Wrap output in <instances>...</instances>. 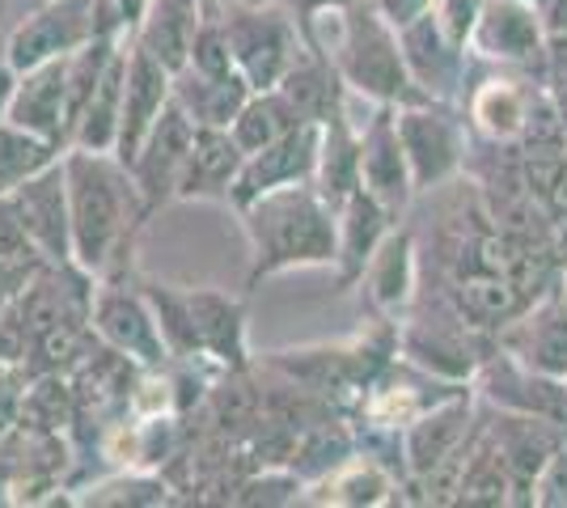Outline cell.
<instances>
[{
    "label": "cell",
    "instance_id": "ee69618b",
    "mask_svg": "<svg viewBox=\"0 0 567 508\" xmlns=\"http://www.w3.org/2000/svg\"><path fill=\"white\" fill-rule=\"evenodd\" d=\"M564 390H567V382H564Z\"/></svg>",
    "mask_w": 567,
    "mask_h": 508
},
{
    "label": "cell",
    "instance_id": "8fae6325",
    "mask_svg": "<svg viewBox=\"0 0 567 508\" xmlns=\"http://www.w3.org/2000/svg\"><path fill=\"white\" fill-rule=\"evenodd\" d=\"M466 51H471V60L504 69V73L538 69L543 76L546 30L538 22L534 0H483Z\"/></svg>",
    "mask_w": 567,
    "mask_h": 508
},
{
    "label": "cell",
    "instance_id": "484cf974",
    "mask_svg": "<svg viewBox=\"0 0 567 508\" xmlns=\"http://www.w3.org/2000/svg\"><path fill=\"white\" fill-rule=\"evenodd\" d=\"M250 94H255V90H250V81L241 73L199 76V73H190V69H178V73H174V102L195 120V127H229Z\"/></svg>",
    "mask_w": 567,
    "mask_h": 508
},
{
    "label": "cell",
    "instance_id": "44dd1931",
    "mask_svg": "<svg viewBox=\"0 0 567 508\" xmlns=\"http://www.w3.org/2000/svg\"><path fill=\"white\" fill-rule=\"evenodd\" d=\"M213 13L216 9L208 0H144L141 18L127 30H132L136 48H144L153 60H162L169 73H178L187 64L199 25L208 22Z\"/></svg>",
    "mask_w": 567,
    "mask_h": 508
},
{
    "label": "cell",
    "instance_id": "836d02e7",
    "mask_svg": "<svg viewBox=\"0 0 567 508\" xmlns=\"http://www.w3.org/2000/svg\"><path fill=\"white\" fill-rule=\"evenodd\" d=\"M534 505L538 508H567V440L550 454L534 484Z\"/></svg>",
    "mask_w": 567,
    "mask_h": 508
},
{
    "label": "cell",
    "instance_id": "2e32d148",
    "mask_svg": "<svg viewBox=\"0 0 567 508\" xmlns=\"http://www.w3.org/2000/svg\"><path fill=\"white\" fill-rule=\"evenodd\" d=\"M18 127L55 141L60 148L72 145V94H69V55L64 60H51L39 69H25L18 73L13 97H9V115Z\"/></svg>",
    "mask_w": 567,
    "mask_h": 508
},
{
    "label": "cell",
    "instance_id": "8d00e7d4",
    "mask_svg": "<svg viewBox=\"0 0 567 508\" xmlns=\"http://www.w3.org/2000/svg\"><path fill=\"white\" fill-rule=\"evenodd\" d=\"M276 4H284V9L301 22V30H306L309 18H318V13H327V9H343V4H352V0H276Z\"/></svg>",
    "mask_w": 567,
    "mask_h": 508
},
{
    "label": "cell",
    "instance_id": "4dcf8cb0",
    "mask_svg": "<svg viewBox=\"0 0 567 508\" xmlns=\"http://www.w3.org/2000/svg\"><path fill=\"white\" fill-rule=\"evenodd\" d=\"M183 69H190V73H199V76H234L237 73L229 34H225V25H220L216 13L199 25V34H195V43H190V55Z\"/></svg>",
    "mask_w": 567,
    "mask_h": 508
},
{
    "label": "cell",
    "instance_id": "83f0119b",
    "mask_svg": "<svg viewBox=\"0 0 567 508\" xmlns=\"http://www.w3.org/2000/svg\"><path fill=\"white\" fill-rule=\"evenodd\" d=\"M276 90L288 94V102L301 111V120L306 123H327L334 111L343 106V94H348V85L339 81L334 64L313 48L288 69V76H284Z\"/></svg>",
    "mask_w": 567,
    "mask_h": 508
},
{
    "label": "cell",
    "instance_id": "d590c367",
    "mask_svg": "<svg viewBox=\"0 0 567 508\" xmlns=\"http://www.w3.org/2000/svg\"><path fill=\"white\" fill-rule=\"evenodd\" d=\"M546 39H567V0H534Z\"/></svg>",
    "mask_w": 567,
    "mask_h": 508
},
{
    "label": "cell",
    "instance_id": "f546056e",
    "mask_svg": "<svg viewBox=\"0 0 567 508\" xmlns=\"http://www.w3.org/2000/svg\"><path fill=\"white\" fill-rule=\"evenodd\" d=\"M60 157H64V148L55 141H43V136L18 127L13 120H0V199H9L25 178L43 174Z\"/></svg>",
    "mask_w": 567,
    "mask_h": 508
},
{
    "label": "cell",
    "instance_id": "277c9868",
    "mask_svg": "<svg viewBox=\"0 0 567 508\" xmlns=\"http://www.w3.org/2000/svg\"><path fill=\"white\" fill-rule=\"evenodd\" d=\"M157 326L166 335L169 361H216L225 369L246 364V310L229 292L141 284Z\"/></svg>",
    "mask_w": 567,
    "mask_h": 508
},
{
    "label": "cell",
    "instance_id": "5b68a950",
    "mask_svg": "<svg viewBox=\"0 0 567 508\" xmlns=\"http://www.w3.org/2000/svg\"><path fill=\"white\" fill-rule=\"evenodd\" d=\"M220 25L229 34L237 73L250 81V90H276L288 69L309 51L301 22L276 4V0H246V4H220Z\"/></svg>",
    "mask_w": 567,
    "mask_h": 508
},
{
    "label": "cell",
    "instance_id": "ab89813d",
    "mask_svg": "<svg viewBox=\"0 0 567 508\" xmlns=\"http://www.w3.org/2000/svg\"><path fill=\"white\" fill-rule=\"evenodd\" d=\"M555 292H559V301L567 305V271H564V280H559V289H555Z\"/></svg>",
    "mask_w": 567,
    "mask_h": 508
},
{
    "label": "cell",
    "instance_id": "7c38bea8",
    "mask_svg": "<svg viewBox=\"0 0 567 508\" xmlns=\"http://www.w3.org/2000/svg\"><path fill=\"white\" fill-rule=\"evenodd\" d=\"M9 212L34 246L43 263L60 267L72 263V217H69V178H64V157L43 174L25 178L18 191L4 199Z\"/></svg>",
    "mask_w": 567,
    "mask_h": 508
},
{
    "label": "cell",
    "instance_id": "4fadbf2b",
    "mask_svg": "<svg viewBox=\"0 0 567 508\" xmlns=\"http://www.w3.org/2000/svg\"><path fill=\"white\" fill-rule=\"evenodd\" d=\"M399 48L406 60V73L415 81V90L436 102H462L466 94V76H471V51L457 48L441 22L432 18V9L399 25Z\"/></svg>",
    "mask_w": 567,
    "mask_h": 508
},
{
    "label": "cell",
    "instance_id": "1f68e13d",
    "mask_svg": "<svg viewBox=\"0 0 567 508\" xmlns=\"http://www.w3.org/2000/svg\"><path fill=\"white\" fill-rule=\"evenodd\" d=\"M30 377H34V373H30L25 364H0V440L22 424Z\"/></svg>",
    "mask_w": 567,
    "mask_h": 508
},
{
    "label": "cell",
    "instance_id": "f1b7e54d",
    "mask_svg": "<svg viewBox=\"0 0 567 508\" xmlns=\"http://www.w3.org/2000/svg\"><path fill=\"white\" fill-rule=\"evenodd\" d=\"M301 111L288 102L284 90H255L246 97V106L237 111V120L229 123L234 141L241 145V153H259L262 145L288 136L292 127H301Z\"/></svg>",
    "mask_w": 567,
    "mask_h": 508
},
{
    "label": "cell",
    "instance_id": "b9f144b4",
    "mask_svg": "<svg viewBox=\"0 0 567 508\" xmlns=\"http://www.w3.org/2000/svg\"><path fill=\"white\" fill-rule=\"evenodd\" d=\"M208 4H213V9H216V13H220V0H208Z\"/></svg>",
    "mask_w": 567,
    "mask_h": 508
},
{
    "label": "cell",
    "instance_id": "6da1fadb",
    "mask_svg": "<svg viewBox=\"0 0 567 508\" xmlns=\"http://www.w3.org/2000/svg\"><path fill=\"white\" fill-rule=\"evenodd\" d=\"M72 217V263L94 280H123V263H132V246L141 225L153 212L144 204L132 169L115 153L64 148Z\"/></svg>",
    "mask_w": 567,
    "mask_h": 508
},
{
    "label": "cell",
    "instance_id": "ffe728a7",
    "mask_svg": "<svg viewBox=\"0 0 567 508\" xmlns=\"http://www.w3.org/2000/svg\"><path fill=\"white\" fill-rule=\"evenodd\" d=\"M394 212L373 199L364 187H355L339 208H334V280L339 289H355L369 259L378 255V246L394 229Z\"/></svg>",
    "mask_w": 567,
    "mask_h": 508
},
{
    "label": "cell",
    "instance_id": "60d3db41",
    "mask_svg": "<svg viewBox=\"0 0 567 508\" xmlns=\"http://www.w3.org/2000/svg\"><path fill=\"white\" fill-rule=\"evenodd\" d=\"M4 13H9V0H0V18H4Z\"/></svg>",
    "mask_w": 567,
    "mask_h": 508
},
{
    "label": "cell",
    "instance_id": "9c48e42d",
    "mask_svg": "<svg viewBox=\"0 0 567 508\" xmlns=\"http://www.w3.org/2000/svg\"><path fill=\"white\" fill-rule=\"evenodd\" d=\"M90 331L102 348L118 352L136 369H162L169 364L166 335L157 326V314L148 305L141 284L127 280H97L94 305H90Z\"/></svg>",
    "mask_w": 567,
    "mask_h": 508
},
{
    "label": "cell",
    "instance_id": "cb8c5ba5",
    "mask_svg": "<svg viewBox=\"0 0 567 508\" xmlns=\"http://www.w3.org/2000/svg\"><path fill=\"white\" fill-rule=\"evenodd\" d=\"M123 90H127V30L118 39L111 64L97 76L94 94L85 102L76 132H72V145L76 148H94V153H115L118 141V115H123Z\"/></svg>",
    "mask_w": 567,
    "mask_h": 508
},
{
    "label": "cell",
    "instance_id": "f35d334b",
    "mask_svg": "<svg viewBox=\"0 0 567 508\" xmlns=\"http://www.w3.org/2000/svg\"><path fill=\"white\" fill-rule=\"evenodd\" d=\"M111 4H115V13L123 25H136V18H141V9H144V0H111Z\"/></svg>",
    "mask_w": 567,
    "mask_h": 508
},
{
    "label": "cell",
    "instance_id": "e0dca14e",
    "mask_svg": "<svg viewBox=\"0 0 567 508\" xmlns=\"http://www.w3.org/2000/svg\"><path fill=\"white\" fill-rule=\"evenodd\" d=\"M496 343L525 369L543 373L550 382H567V305L559 301V292L538 297L525 314H517L499 331Z\"/></svg>",
    "mask_w": 567,
    "mask_h": 508
},
{
    "label": "cell",
    "instance_id": "74e56055",
    "mask_svg": "<svg viewBox=\"0 0 567 508\" xmlns=\"http://www.w3.org/2000/svg\"><path fill=\"white\" fill-rule=\"evenodd\" d=\"M13 85H18V73L0 60V120L9 115V97H13Z\"/></svg>",
    "mask_w": 567,
    "mask_h": 508
},
{
    "label": "cell",
    "instance_id": "30bf717a",
    "mask_svg": "<svg viewBox=\"0 0 567 508\" xmlns=\"http://www.w3.org/2000/svg\"><path fill=\"white\" fill-rule=\"evenodd\" d=\"M478 428V390L466 382L441 394L436 403H427L420 415L406 419L399 433L402 440V475L406 479H424L427 470H436L445 458H453Z\"/></svg>",
    "mask_w": 567,
    "mask_h": 508
},
{
    "label": "cell",
    "instance_id": "603a6c76",
    "mask_svg": "<svg viewBox=\"0 0 567 508\" xmlns=\"http://www.w3.org/2000/svg\"><path fill=\"white\" fill-rule=\"evenodd\" d=\"M360 289L369 292L373 310L385 318L402 314L411 301H415V289H420V259H415V238L406 229H390V238L378 246V255L369 259L364 276H360Z\"/></svg>",
    "mask_w": 567,
    "mask_h": 508
},
{
    "label": "cell",
    "instance_id": "52a82bcc",
    "mask_svg": "<svg viewBox=\"0 0 567 508\" xmlns=\"http://www.w3.org/2000/svg\"><path fill=\"white\" fill-rule=\"evenodd\" d=\"M394 123H399V141L406 153V166H411L415 195L436 191L466 169L471 123H466L457 102L420 97V102L394 106Z\"/></svg>",
    "mask_w": 567,
    "mask_h": 508
},
{
    "label": "cell",
    "instance_id": "ba28073f",
    "mask_svg": "<svg viewBox=\"0 0 567 508\" xmlns=\"http://www.w3.org/2000/svg\"><path fill=\"white\" fill-rule=\"evenodd\" d=\"M343 115L360 132V187L373 199H381L394 217H402L415 199V183H411V166H406V153H402L394 106L348 90L343 94Z\"/></svg>",
    "mask_w": 567,
    "mask_h": 508
},
{
    "label": "cell",
    "instance_id": "d6986e66",
    "mask_svg": "<svg viewBox=\"0 0 567 508\" xmlns=\"http://www.w3.org/2000/svg\"><path fill=\"white\" fill-rule=\"evenodd\" d=\"M462 97H466L462 115L471 123V132H478L487 145L517 148L520 136H525V123H529L538 90H534V81L499 69L496 76H483L478 85H471Z\"/></svg>",
    "mask_w": 567,
    "mask_h": 508
},
{
    "label": "cell",
    "instance_id": "4316f807",
    "mask_svg": "<svg viewBox=\"0 0 567 508\" xmlns=\"http://www.w3.org/2000/svg\"><path fill=\"white\" fill-rule=\"evenodd\" d=\"M313 187L327 195L334 208L360 187V132H355V123L343 115V106L322 123Z\"/></svg>",
    "mask_w": 567,
    "mask_h": 508
},
{
    "label": "cell",
    "instance_id": "7bdbcfd3",
    "mask_svg": "<svg viewBox=\"0 0 567 508\" xmlns=\"http://www.w3.org/2000/svg\"><path fill=\"white\" fill-rule=\"evenodd\" d=\"M564 115H567V106H564Z\"/></svg>",
    "mask_w": 567,
    "mask_h": 508
},
{
    "label": "cell",
    "instance_id": "7402d4cb",
    "mask_svg": "<svg viewBox=\"0 0 567 508\" xmlns=\"http://www.w3.org/2000/svg\"><path fill=\"white\" fill-rule=\"evenodd\" d=\"M241 162H246V153H241L229 127H195V141H190L187 166H183L174 199H220V204H229Z\"/></svg>",
    "mask_w": 567,
    "mask_h": 508
},
{
    "label": "cell",
    "instance_id": "e575fe53",
    "mask_svg": "<svg viewBox=\"0 0 567 508\" xmlns=\"http://www.w3.org/2000/svg\"><path fill=\"white\" fill-rule=\"evenodd\" d=\"M369 4H373V9H378L381 18L394 25V30H399V25H406L411 18H420V13H427V9H432V0H369Z\"/></svg>",
    "mask_w": 567,
    "mask_h": 508
},
{
    "label": "cell",
    "instance_id": "ac0fdd59",
    "mask_svg": "<svg viewBox=\"0 0 567 508\" xmlns=\"http://www.w3.org/2000/svg\"><path fill=\"white\" fill-rule=\"evenodd\" d=\"M169 97H174V73L144 48H136L132 30H127V90H123V115H118L115 141V157L123 166L136 157L141 141L153 132V123L162 120V111L169 106Z\"/></svg>",
    "mask_w": 567,
    "mask_h": 508
},
{
    "label": "cell",
    "instance_id": "d6a6232c",
    "mask_svg": "<svg viewBox=\"0 0 567 508\" xmlns=\"http://www.w3.org/2000/svg\"><path fill=\"white\" fill-rule=\"evenodd\" d=\"M478 9H483V0H432V18L441 22V30L450 34L457 48L471 43V30H474V22H478Z\"/></svg>",
    "mask_w": 567,
    "mask_h": 508
},
{
    "label": "cell",
    "instance_id": "d4e9b609",
    "mask_svg": "<svg viewBox=\"0 0 567 508\" xmlns=\"http://www.w3.org/2000/svg\"><path fill=\"white\" fill-rule=\"evenodd\" d=\"M399 491V475L390 462L373 458V454H352L339 462L327 479H318V505H348V508H378L390 505Z\"/></svg>",
    "mask_w": 567,
    "mask_h": 508
},
{
    "label": "cell",
    "instance_id": "3957f363",
    "mask_svg": "<svg viewBox=\"0 0 567 508\" xmlns=\"http://www.w3.org/2000/svg\"><path fill=\"white\" fill-rule=\"evenodd\" d=\"M306 39L313 51H322L334 64L339 81L355 94L406 106L420 102V90L406 73L399 48V30L381 18L369 0H352L343 9H327L306 22Z\"/></svg>",
    "mask_w": 567,
    "mask_h": 508
},
{
    "label": "cell",
    "instance_id": "9a60e30c",
    "mask_svg": "<svg viewBox=\"0 0 567 508\" xmlns=\"http://www.w3.org/2000/svg\"><path fill=\"white\" fill-rule=\"evenodd\" d=\"M318 141H322V123H301L288 136L262 145L259 153H246L241 174L229 195V208H241L259 195L276 191V187H292V183H313V166H318Z\"/></svg>",
    "mask_w": 567,
    "mask_h": 508
},
{
    "label": "cell",
    "instance_id": "7a4b0ae2",
    "mask_svg": "<svg viewBox=\"0 0 567 508\" xmlns=\"http://www.w3.org/2000/svg\"><path fill=\"white\" fill-rule=\"evenodd\" d=\"M237 220L250 246V284L284 271L334 267V204L313 183L259 195L237 208Z\"/></svg>",
    "mask_w": 567,
    "mask_h": 508
},
{
    "label": "cell",
    "instance_id": "8992f818",
    "mask_svg": "<svg viewBox=\"0 0 567 508\" xmlns=\"http://www.w3.org/2000/svg\"><path fill=\"white\" fill-rule=\"evenodd\" d=\"M106 30H123L111 0H39L4 39V64L13 73L64 60Z\"/></svg>",
    "mask_w": 567,
    "mask_h": 508
},
{
    "label": "cell",
    "instance_id": "5bb4252c",
    "mask_svg": "<svg viewBox=\"0 0 567 508\" xmlns=\"http://www.w3.org/2000/svg\"><path fill=\"white\" fill-rule=\"evenodd\" d=\"M190 141H195V120L169 97L162 120L153 123V132L136 148V157L127 162V169H132V178H136V187L144 195V204H148V212L174 204L178 178H183V166H187Z\"/></svg>",
    "mask_w": 567,
    "mask_h": 508
}]
</instances>
